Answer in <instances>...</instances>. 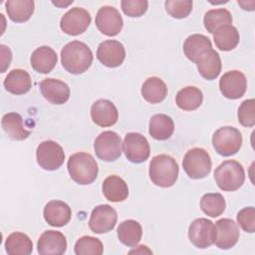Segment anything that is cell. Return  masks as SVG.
Here are the masks:
<instances>
[{
  "instance_id": "7402d4cb",
  "label": "cell",
  "mask_w": 255,
  "mask_h": 255,
  "mask_svg": "<svg viewBox=\"0 0 255 255\" xmlns=\"http://www.w3.org/2000/svg\"><path fill=\"white\" fill-rule=\"evenodd\" d=\"M58 62L57 53L49 46L37 48L31 55V67L40 74H49Z\"/></svg>"
},
{
  "instance_id": "6da1fadb",
  "label": "cell",
  "mask_w": 255,
  "mask_h": 255,
  "mask_svg": "<svg viewBox=\"0 0 255 255\" xmlns=\"http://www.w3.org/2000/svg\"><path fill=\"white\" fill-rule=\"evenodd\" d=\"M61 62L64 69L73 75L85 73L93 63V53L84 42L75 40L61 50Z\"/></svg>"
},
{
  "instance_id": "d6986e66",
  "label": "cell",
  "mask_w": 255,
  "mask_h": 255,
  "mask_svg": "<svg viewBox=\"0 0 255 255\" xmlns=\"http://www.w3.org/2000/svg\"><path fill=\"white\" fill-rule=\"evenodd\" d=\"M91 118L99 127H112L118 122L119 112L111 101L101 99L92 105Z\"/></svg>"
},
{
  "instance_id": "ab89813d",
  "label": "cell",
  "mask_w": 255,
  "mask_h": 255,
  "mask_svg": "<svg viewBox=\"0 0 255 255\" xmlns=\"http://www.w3.org/2000/svg\"><path fill=\"white\" fill-rule=\"evenodd\" d=\"M237 222L240 227L248 232L253 233L255 231V209L253 206L242 208L237 213Z\"/></svg>"
},
{
  "instance_id": "8d00e7d4",
  "label": "cell",
  "mask_w": 255,
  "mask_h": 255,
  "mask_svg": "<svg viewBox=\"0 0 255 255\" xmlns=\"http://www.w3.org/2000/svg\"><path fill=\"white\" fill-rule=\"evenodd\" d=\"M191 0H167L164 3L166 12L175 19L186 18L192 11Z\"/></svg>"
},
{
  "instance_id": "7a4b0ae2",
  "label": "cell",
  "mask_w": 255,
  "mask_h": 255,
  "mask_svg": "<svg viewBox=\"0 0 255 255\" xmlns=\"http://www.w3.org/2000/svg\"><path fill=\"white\" fill-rule=\"evenodd\" d=\"M67 167L71 178L81 185L93 183L99 172L98 163L94 156L83 151L72 154L68 159Z\"/></svg>"
},
{
  "instance_id": "7c38bea8",
  "label": "cell",
  "mask_w": 255,
  "mask_h": 255,
  "mask_svg": "<svg viewBox=\"0 0 255 255\" xmlns=\"http://www.w3.org/2000/svg\"><path fill=\"white\" fill-rule=\"evenodd\" d=\"M188 238L197 248L205 249L214 243V224L206 218L194 219L188 227Z\"/></svg>"
},
{
  "instance_id": "1f68e13d",
  "label": "cell",
  "mask_w": 255,
  "mask_h": 255,
  "mask_svg": "<svg viewBox=\"0 0 255 255\" xmlns=\"http://www.w3.org/2000/svg\"><path fill=\"white\" fill-rule=\"evenodd\" d=\"M203 101L202 92L193 86H188L176 94L175 103L177 107L183 111H194L198 109Z\"/></svg>"
},
{
  "instance_id": "ffe728a7",
  "label": "cell",
  "mask_w": 255,
  "mask_h": 255,
  "mask_svg": "<svg viewBox=\"0 0 255 255\" xmlns=\"http://www.w3.org/2000/svg\"><path fill=\"white\" fill-rule=\"evenodd\" d=\"M43 215L46 222L54 227L65 226L71 220V207L64 201L51 200L43 210Z\"/></svg>"
},
{
  "instance_id": "4dcf8cb0",
  "label": "cell",
  "mask_w": 255,
  "mask_h": 255,
  "mask_svg": "<svg viewBox=\"0 0 255 255\" xmlns=\"http://www.w3.org/2000/svg\"><path fill=\"white\" fill-rule=\"evenodd\" d=\"M212 44L208 37L201 34L188 36L183 43V52L188 60L196 62L198 57L206 50L211 49Z\"/></svg>"
},
{
  "instance_id": "484cf974",
  "label": "cell",
  "mask_w": 255,
  "mask_h": 255,
  "mask_svg": "<svg viewBox=\"0 0 255 255\" xmlns=\"http://www.w3.org/2000/svg\"><path fill=\"white\" fill-rule=\"evenodd\" d=\"M174 130L172 119L164 114H157L151 117L148 126V132L151 137L157 140L169 138Z\"/></svg>"
},
{
  "instance_id": "4316f807",
  "label": "cell",
  "mask_w": 255,
  "mask_h": 255,
  "mask_svg": "<svg viewBox=\"0 0 255 255\" xmlns=\"http://www.w3.org/2000/svg\"><path fill=\"white\" fill-rule=\"evenodd\" d=\"M5 7L10 20L16 23H23L33 15L35 3L33 0H8L5 3Z\"/></svg>"
},
{
  "instance_id": "44dd1931",
  "label": "cell",
  "mask_w": 255,
  "mask_h": 255,
  "mask_svg": "<svg viewBox=\"0 0 255 255\" xmlns=\"http://www.w3.org/2000/svg\"><path fill=\"white\" fill-rule=\"evenodd\" d=\"M199 74L206 80L216 79L221 72V59L219 54L211 49L204 51L195 62Z\"/></svg>"
},
{
  "instance_id": "d590c367",
  "label": "cell",
  "mask_w": 255,
  "mask_h": 255,
  "mask_svg": "<svg viewBox=\"0 0 255 255\" xmlns=\"http://www.w3.org/2000/svg\"><path fill=\"white\" fill-rule=\"evenodd\" d=\"M74 250L77 255H101L104 252V246L99 238L83 236L77 240Z\"/></svg>"
},
{
  "instance_id": "52a82bcc",
  "label": "cell",
  "mask_w": 255,
  "mask_h": 255,
  "mask_svg": "<svg viewBox=\"0 0 255 255\" xmlns=\"http://www.w3.org/2000/svg\"><path fill=\"white\" fill-rule=\"evenodd\" d=\"M122 138L113 130L101 132L95 139L94 149L96 155L104 161H115L122 154Z\"/></svg>"
},
{
  "instance_id": "3957f363",
  "label": "cell",
  "mask_w": 255,
  "mask_h": 255,
  "mask_svg": "<svg viewBox=\"0 0 255 255\" xmlns=\"http://www.w3.org/2000/svg\"><path fill=\"white\" fill-rule=\"evenodd\" d=\"M177 161L170 155L158 154L151 158L149 163V178L159 187L172 186L178 177Z\"/></svg>"
},
{
  "instance_id": "277c9868",
  "label": "cell",
  "mask_w": 255,
  "mask_h": 255,
  "mask_svg": "<svg viewBox=\"0 0 255 255\" xmlns=\"http://www.w3.org/2000/svg\"><path fill=\"white\" fill-rule=\"evenodd\" d=\"M214 178L218 187L223 191H235L239 189L245 180V171L241 163L229 159L220 163L215 171Z\"/></svg>"
},
{
  "instance_id": "d4e9b609",
  "label": "cell",
  "mask_w": 255,
  "mask_h": 255,
  "mask_svg": "<svg viewBox=\"0 0 255 255\" xmlns=\"http://www.w3.org/2000/svg\"><path fill=\"white\" fill-rule=\"evenodd\" d=\"M1 126L4 132L13 140H24L31 133L30 130L25 128L23 119L18 113H8L4 115Z\"/></svg>"
},
{
  "instance_id": "9a60e30c",
  "label": "cell",
  "mask_w": 255,
  "mask_h": 255,
  "mask_svg": "<svg viewBox=\"0 0 255 255\" xmlns=\"http://www.w3.org/2000/svg\"><path fill=\"white\" fill-rule=\"evenodd\" d=\"M215 239L214 244L223 250L233 247L240 236V231L237 223L230 218H221L214 225Z\"/></svg>"
},
{
  "instance_id": "ba28073f",
  "label": "cell",
  "mask_w": 255,
  "mask_h": 255,
  "mask_svg": "<svg viewBox=\"0 0 255 255\" xmlns=\"http://www.w3.org/2000/svg\"><path fill=\"white\" fill-rule=\"evenodd\" d=\"M37 163L45 170H56L64 163L63 147L54 140L42 141L36 150Z\"/></svg>"
},
{
  "instance_id": "60d3db41",
  "label": "cell",
  "mask_w": 255,
  "mask_h": 255,
  "mask_svg": "<svg viewBox=\"0 0 255 255\" xmlns=\"http://www.w3.org/2000/svg\"><path fill=\"white\" fill-rule=\"evenodd\" d=\"M1 52V73H4L6 69L10 66L12 60V53L10 49L5 45H0Z\"/></svg>"
},
{
  "instance_id": "5b68a950",
  "label": "cell",
  "mask_w": 255,
  "mask_h": 255,
  "mask_svg": "<svg viewBox=\"0 0 255 255\" xmlns=\"http://www.w3.org/2000/svg\"><path fill=\"white\" fill-rule=\"evenodd\" d=\"M211 158L209 153L201 147L189 149L182 160V167L186 174L192 179L206 177L211 171Z\"/></svg>"
},
{
  "instance_id": "2e32d148",
  "label": "cell",
  "mask_w": 255,
  "mask_h": 255,
  "mask_svg": "<svg viewBox=\"0 0 255 255\" xmlns=\"http://www.w3.org/2000/svg\"><path fill=\"white\" fill-rule=\"evenodd\" d=\"M97 58L104 66L116 68L121 66L125 61L126 50L120 41L106 40L99 45Z\"/></svg>"
},
{
  "instance_id": "f546056e",
  "label": "cell",
  "mask_w": 255,
  "mask_h": 255,
  "mask_svg": "<svg viewBox=\"0 0 255 255\" xmlns=\"http://www.w3.org/2000/svg\"><path fill=\"white\" fill-rule=\"evenodd\" d=\"M215 46L221 51H231L239 43L240 36L238 30L232 25H224L219 27L213 33Z\"/></svg>"
},
{
  "instance_id": "603a6c76",
  "label": "cell",
  "mask_w": 255,
  "mask_h": 255,
  "mask_svg": "<svg viewBox=\"0 0 255 255\" xmlns=\"http://www.w3.org/2000/svg\"><path fill=\"white\" fill-rule=\"evenodd\" d=\"M3 85L6 91L13 95H24L32 88V81L27 71L14 69L8 73Z\"/></svg>"
},
{
  "instance_id": "d6a6232c",
  "label": "cell",
  "mask_w": 255,
  "mask_h": 255,
  "mask_svg": "<svg viewBox=\"0 0 255 255\" xmlns=\"http://www.w3.org/2000/svg\"><path fill=\"white\" fill-rule=\"evenodd\" d=\"M6 252L10 255H29L33 251V242L22 232H13L6 238Z\"/></svg>"
},
{
  "instance_id": "cb8c5ba5",
  "label": "cell",
  "mask_w": 255,
  "mask_h": 255,
  "mask_svg": "<svg viewBox=\"0 0 255 255\" xmlns=\"http://www.w3.org/2000/svg\"><path fill=\"white\" fill-rule=\"evenodd\" d=\"M104 196L112 202H122L128 196V187L126 181L118 175H110L102 185Z\"/></svg>"
},
{
  "instance_id": "83f0119b",
  "label": "cell",
  "mask_w": 255,
  "mask_h": 255,
  "mask_svg": "<svg viewBox=\"0 0 255 255\" xmlns=\"http://www.w3.org/2000/svg\"><path fill=\"white\" fill-rule=\"evenodd\" d=\"M141 96L150 104H158L167 96V87L158 77L147 78L142 84Z\"/></svg>"
},
{
  "instance_id": "4fadbf2b",
  "label": "cell",
  "mask_w": 255,
  "mask_h": 255,
  "mask_svg": "<svg viewBox=\"0 0 255 255\" xmlns=\"http://www.w3.org/2000/svg\"><path fill=\"white\" fill-rule=\"evenodd\" d=\"M96 26L98 30L106 36L118 35L124 26V21L120 12L113 6L101 7L96 15Z\"/></svg>"
},
{
  "instance_id": "f1b7e54d",
  "label": "cell",
  "mask_w": 255,
  "mask_h": 255,
  "mask_svg": "<svg viewBox=\"0 0 255 255\" xmlns=\"http://www.w3.org/2000/svg\"><path fill=\"white\" fill-rule=\"evenodd\" d=\"M117 232L119 240L128 247L136 246L142 236L141 225L133 219H128L120 223Z\"/></svg>"
},
{
  "instance_id": "836d02e7",
  "label": "cell",
  "mask_w": 255,
  "mask_h": 255,
  "mask_svg": "<svg viewBox=\"0 0 255 255\" xmlns=\"http://www.w3.org/2000/svg\"><path fill=\"white\" fill-rule=\"evenodd\" d=\"M232 15L225 8L208 10L203 17V24L205 29L213 34L219 27L232 24Z\"/></svg>"
},
{
  "instance_id": "f35d334b",
  "label": "cell",
  "mask_w": 255,
  "mask_h": 255,
  "mask_svg": "<svg viewBox=\"0 0 255 255\" xmlns=\"http://www.w3.org/2000/svg\"><path fill=\"white\" fill-rule=\"evenodd\" d=\"M121 7L127 16L140 17L146 12L148 2L146 0H123Z\"/></svg>"
},
{
  "instance_id": "e0dca14e",
  "label": "cell",
  "mask_w": 255,
  "mask_h": 255,
  "mask_svg": "<svg viewBox=\"0 0 255 255\" xmlns=\"http://www.w3.org/2000/svg\"><path fill=\"white\" fill-rule=\"evenodd\" d=\"M37 250L42 255L64 254L67 250V239L60 231L47 230L39 237Z\"/></svg>"
},
{
  "instance_id": "e575fe53",
  "label": "cell",
  "mask_w": 255,
  "mask_h": 255,
  "mask_svg": "<svg viewBox=\"0 0 255 255\" xmlns=\"http://www.w3.org/2000/svg\"><path fill=\"white\" fill-rule=\"evenodd\" d=\"M226 207V202L220 193H205L200 199L201 210L210 217L221 215Z\"/></svg>"
},
{
  "instance_id": "ac0fdd59",
  "label": "cell",
  "mask_w": 255,
  "mask_h": 255,
  "mask_svg": "<svg viewBox=\"0 0 255 255\" xmlns=\"http://www.w3.org/2000/svg\"><path fill=\"white\" fill-rule=\"evenodd\" d=\"M39 86L42 96L51 104L63 105L70 99V88L61 80L47 78Z\"/></svg>"
},
{
  "instance_id": "8fae6325",
  "label": "cell",
  "mask_w": 255,
  "mask_h": 255,
  "mask_svg": "<svg viewBox=\"0 0 255 255\" xmlns=\"http://www.w3.org/2000/svg\"><path fill=\"white\" fill-rule=\"evenodd\" d=\"M117 220L118 214L115 208L109 204H101L92 210L89 227L94 233L104 234L115 228Z\"/></svg>"
},
{
  "instance_id": "b9f144b4",
  "label": "cell",
  "mask_w": 255,
  "mask_h": 255,
  "mask_svg": "<svg viewBox=\"0 0 255 255\" xmlns=\"http://www.w3.org/2000/svg\"><path fill=\"white\" fill-rule=\"evenodd\" d=\"M52 3H53L54 5H56V6H58V7H66V6L70 5L71 3H73V0H72V1H68L67 3H65V2L63 3L62 1H56V2H55V1H53Z\"/></svg>"
},
{
  "instance_id": "5bb4252c",
  "label": "cell",
  "mask_w": 255,
  "mask_h": 255,
  "mask_svg": "<svg viewBox=\"0 0 255 255\" xmlns=\"http://www.w3.org/2000/svg\"><path fill=\"white\" fill-rule=\"evenodd\" d=\"M247 89L245 75L238 71H228L219 80V90L221 94L230 100H237L244 96Z\"/></svg>"
},
{
  "instance_id": "74e56055",
  "label": "cell",
  "mask_w": 255,
  "mask_h": 255,
  "mask_svg": "<svg viewBox=\"0 0 255 255\" xmlns=\"http://www.w3.org/2000/svg\"><path fill=\"white\" fill-rule=\"evenodd\" d=\"M238 122L241 126L251 128L255 125V100L249 99L241 103L238 108Z\"/></svg>"
},
{
  "instance_id": "8992f818",
  "label": "cell",
  "mask_w": 255,
  "mask_h": 255,
  "mask_svg": "<svg viewBox=\"0 0 255 255\" xmlns=\"http://www.w3.org/2000/svg\"><path fill=\"white\" fill-rule=\"evenodd\" d=\"M212 144L218 154L231 156L241 148L242 134L233 127H222L213 133Z\"/></svg>"
},
{
  "instance_id": "30bf717a",
  "label": "cell",
  "mask_w": 255,
  "mask_h": 255,
  "mask_svg": "<svg viewBox=\"0 0 255 255\" xmlns=\"http://www.w3.org/2000/svg\"><path fill=\"white\" fill-rule=\"evenodd\" d=\"M123 148L126 157L133 163L145 161L150 153V147L146 137L138 132L127 133L123 142Z\"/></svg>"
},
{
  "instance_id": "9c48e42d",
  "label": "cell",
  "mask_w": 255,
  "mask_h": 255,
  "mask_svg": "<svg viewBox=\"0 0 255 255\" xmlns=\"http://www.w3.org/2000/svg\"><path fill=\"white\" fill-rule=\"evenodd\" d=\"M92 21L90 13L81 7H74L67 11L61 18V30L71 36L83 34Z\"/></svg>"
}]
</instances>
